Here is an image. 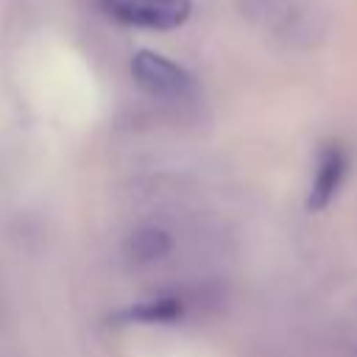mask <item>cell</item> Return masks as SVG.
Segmentation results:
<instances>
[{"label":"cell","instance_id":"1","mask_svg":"<svg viewBox=\"0 0 357 357\" xmlns=\"http://www.w3.org/2000/svg\"><path fill=\"white\" fill-rule=\"evenodd\" d=\"M131 75L151 98H159V100L178 103L195 95V78L178 61L156 50H137L131 59Z\"/></svg>","mask_w":357,"mask_h":357},{"label":"cell","instance_id":"2","mask_svg":"<svg viewBox=\"0 0 357 357\" xmlns=\"http://www.w3.org/2000/svg\"><path fill=\"white\" fill-rule=\"evenodd\" d=\"M95 3L106 17L145 31H173L184 25L192 14L190 0H95Z\"/></svg>","mask_w":357,"mask_h":357},{"label":"cell","instance_id":"3","mask_svg":"<svg viewBox=\"0 0 357 357\" xmlns=\"http://www.w3.org/2000/svg\"><path fill=\"white\" fill-rule=\"evenodd\" d=\"M343 173H346V153H343V148L335 145V142L324 145L321 153H318V165H315L312 190H310L307 206L310 209H324L335 198V192H337V187L343 181Z\"/></svg>","mask_w":357,"mask_h":357},{"label":"cell","instance_id":"4","mask_svg":"<svg viewBox=\"0 0 357 357\" xmlns=\"http://www.w3.org/2000/svg\"><path fill=\"white\" fill-rule=\"evenodd\" d=\"M243 11L259 20L262 25H271L279 33H290L301 25V8L296 0H240Z\"/></svg>","mask_w":357,"mask_h":357},{"label":"cell","instance_id":"5","mask_svg":"<svg viewBox=\"0 0 357 357\" xmlns=\"http://www.w3.org/2000/svg\"><path fill=\"white\" fill-rule=\"evenodd\" d=\"M170 248H173L170 234L165 229H156V226H142V229L131 231L128 240H126V257L134 265L156 262L165 254H170Z\"/></svg>","mask_w":357,"mask_h":357},{"label":"cell","instance_id":"6","mask_svg":"<svg viewBox=\"0 0 357 357\" xmlns=\"http://www.w3.org/2000/svg\"><path fill=\"white\" fill-rule=\"evenodd\" d=\"M178 315H181V301L178 298H156V301H148V304L126 312V318L145 321V324H167V321H176Z\"/></svg>","mask_w":357,"mask_h":357},{"label":"cell","instance_id":"7","mask_svg":"<svg viewBox=\"0 0 357 357\" xmlns=\"http://www.w3.org/2000/svg\"><path fill=\"white\" fill-rule=\"evenodd\" d=\"M354 357H357V354H354Z\"/></svg>","mask_w":357,"mask_h":357}]
</instances>
